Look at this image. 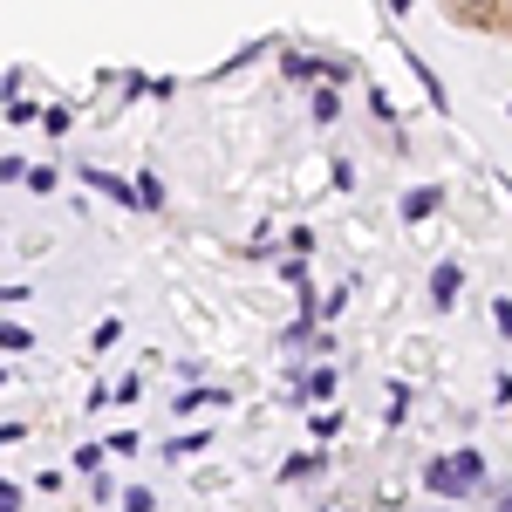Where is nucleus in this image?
I'll list each match as a JSON object with an SVG mask.
<instances>
[{"instance_id": "nucleus-1", "label": "nucleus", "mask_w": 512, "mask_h": 512, "mask_svg": "<svg viewBox=\"0 0 512 512\" xmlns=\"http://www.w3.org/2000/svg\"><path fill=\"white\" fill-rule=\"evenodd\" d=\"M437 14L478 41H512V0H437Z\"/></svg>"}]
</instances>
